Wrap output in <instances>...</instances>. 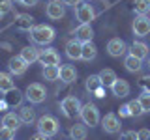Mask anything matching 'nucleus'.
<instances>
[{"label": "nucleus", "mask_w": 150, "mask_h": 140, "mask_svg": "<svg viewBox=\"0 0 150 140\" xmlns=\"http://www.w3.org/2000/svg\"><path fill=\"white\" fill-rule=\"evenodd\" d=\"M30 39L36 45H49L54 39V28L49 24H38L30 30Z\"/></svg>", "instance_id": "f257e3e1"}, {"label": "nucleus", "mask_w": 150, "mask_h": 140, "mask_svg": "<svg viewBox=\"0 0 150 140\" xmlns=\"http://www.w3.org/2000/svg\"><path fill=\"white\" fill-rule=\"evenodd\" d=\"M58 131H60V125H58V121H56L54 116L45 114L38 120V133L43 134V136L51 138V136H54V134H58Z\"/></svg>", "instance_id": "f03ea898"}, {"label": "nucleus", "mask_w": 150, "mask_h": 140, "mask_svg": "<svg viewBox=\"0 0 150 140\" xmlns=\"http://www.w3.org/2000/svg\"><path fill=\"white\" fill-rule=\"evenodd\" d=\"M79 116H81V120H83L84 125L96 127V125L100 123V110H98V106L94 105V103H86V105H83Z\"/></svg>", "instance_id": "7ed1b4c3"}, {"label": "nucleus", "mask_w": 150, "mask_h": 140, "mask_svg": "<svg viewBox=\"0 0 150 140\" xmlns=\"http://www.w3.org/2000/svg\"><path fill=\"white\" fill-rule=\"evenodd\" d=\"M81 106H83L81 101H79L75 95L64 97L62 103H60V108H62L64 116H66V118H69V120H73L75 116H79V112H81Z\"/></svg>", "instance_id": "20e7f679"}, {"label": "nucleus", "mask_w": 150, "mask_h": 140, "mask_svg": "<svg viewBox=\"0 0 150 140\" xmlns=\"http://www.w3.org/2000/svg\"><path fill=\"white\" fill-rule=\"evenodd\" d=\"M25 97L32 103V105H40V103H43L45 97H47L45 86H41L40 82L28 84V88H26V92H25Z\"/></svg>", "instance_id": "39448f33"}, {"label": "nucleus", "mask_w": 150, "mask_h": 140, "mask_svg": "<svg viewBox=\"0 0 150 140\" xmlns=\"http://www.w3.org/2000/svg\"><path fill=\"white\" fill-rule=\"evenodd\" d=\"M75 17H77V21L81 24H90L94 21V17H96V11L90 6V2H84V4H79L75 8Z\"/></svg>", "instance_id": "423d86ee"}, {"label": "nucleus", "mask_w": 150, "mask_h": 140, "mask_svg": "<svg viewBox=\"0 0 150 140\" xmlns=\"http://www.w3.org/2000/svg\"><path fill=\"white\" fill-rule=\"evenodd\" d=\"M107 52H109L112 58H120V56H124L128 52V45H126V41L120 39V37H112V39H109V43H107Z\"/></svg>", "instance_id": "0eeeda50"}, {"label": "nucleus", "mask_w": 150, "mask_h": 140, "mask_svg": "<svg viewBox=\"0 0 150 140\" xmlns=\"http://www.w3.org/2000/svg\"><path fill=\"white\" fill-rule=\"evenodd\" d=\"M45 13L49 19H53V21H58V19H62L66 15V6L62 0H51L49 4H47L45 8Z\"/></svg>", "instance_id": "6e6552de"}, {"label": "nucleus", "mask_w": 150, "mask_h": 140, "mask_svg": "<svg viewBox=\"0 0 150 140\" xmlns=\"http://www.w3.org/2000/svg\"><path fill=\"white\" fill-rule=\"evenodd\" d=\"M8 69H9V75H11V77H13V75H15V77H21V75L26 73L28 64L21 58V54H19V56H13V58H9Z\"/></svg>", "instance_id": "1a4fd4ad"}, {"label": "nucleus", "mask_w": 150, "mask_h": 140, "mask_svg": "<svg viewBox=\"0 0 150 140\" xmlns=\"http://www.w3.org/2000/svg\"><path fill=\"white\" fill-rule=\"evenodd\" d=\"M133 34L137 37H146L150 34V19L146 15H139L133 21Z\"/></svg>", "instance_id": "9d476101"}, {"label": "nucleus", "mask_w": 150, "mask_h": 140, "mask_svg": "<svg viewBox=\"0 0 150 140\" xmlns=\"http://www.w3.org/2000/svg\"><path fill=\"white\" fill-rule=\"evenodd\" d=\"M101 127H103L105 133H109V134L118 133V131H120V120H118V116L112 114V112L105 114V118L101 120Z\"/></svg>", "instance_id": "9b49d317"}, {"label": "nucleus", "mask_w": 150, "mask_h": 140, "mask_svg": "<svg viewBox=\"0 0 150 140\" xmlns=\"http://www.w3.org/2000/svg\"><path fill=\"white\" fill-rule=\"evenodd\" d=\"M41 65H58L60 64V54L56 52V49H45L40 52V60H38Z\"/></svg>", "instance_id": "f8f14e48"}, {"label": "nucleus", "mask_w": 150, "mask_h": 140, "mask_svg": "<svg viewBox=\"0 0 150 140\" xmlns=\"http://www.w3.org/2000/svg\"><path fill=\"white\" fill-rule=\"evenodd\" d=\"M81 52H83V43L77 41L75 37L66 43V56L69 60H81Z\"/></svg>", "instance_id": "ddd939ff"}, {"label": "nucleus", "mask_w": 150, "mask_h": 140, "mask_svg": "<svg viewBox=\"0 0 150 140\" xmlns=\"http://www.w3.org/2000/svg\"><path fill=\"white\" fill-rule=\"evenodd\" d=\"M148 52H150L148 45L143 43V41H133V43H131V47H129V54L135 56L137 60H141V62H143L144 58H148Z\"/></svg>", "instance_id": "4468645a"}, {"label": "nucleus", "mask_w": 150, "mask_h": 140, "mask_svg": "<svg viewBox=\"0 0 150 140\" xmlns=\"http://www.w3.org/2000/svg\"><path fill=\"white\" fill-rule=\"evenodd\" d=\"M111 90H112V95L118 97V99L128 97L129 95V82L124 80V78H116V82L111 86Z\"/></svg>", "instance_id": "2eb2a0df"}, {"label": "nucleus", "mask_w": 150, "mask_h": 140, "mask_svg": "<svg viewBox=\"0 0 150 140\" xmlns=\"http://www.w3.org/2000/svg\"><path fill=\"white\" fill-rule=\"evenodd\" d=\"M15 28L23 32H30L34 28V19L28 13H19V15H15Z\"/></svg>", "instance_id": "dca6fc26"}, {"label": "nucleus", "mask_w": 150, "mask_h": 140, "mask_svg": "<svg viewBox=\"0 0 150 140\" xmlns=\"http://www.w3.org/2000/svg\"><path fill=\"white\" fill-rule=\"evenodd\" d=\"M94 37V30L90 24H79L77 30H75V39L81 41V43H86V41H92Z\"/></svg>", "instance_id": "f3484780"}, {"label": "nucleus", "mask_w": 150, "mask_h": 140, "mask_svg": "<svg viewBox=\"0 0 150 140\" xmlns=\"http://www.w3.org/2000/svg\"><path fill=\"white\" fill-rule=\"evenodd\" d=\"M40 52H41V50H38L36 47L28 45V47H25V49L21 50V58L25 60L28 65H30V64H34V62H38V60H40Z\"/></svg>", "instance_id": "a211bd4d"}, {"label": "nucleus", "mask_w": 150, "mask_h": 140, "mask_svg": "<svg viewBox=\"0 0 150 140\" xmlns=\"http://www.w3.org/2000/svg\"><path fill=\"white\" fill-rule=\"evenodd\" d=\"M2 125L11 131H17L19 127H21V120H19V114H15V112H6L2 118Z\"/></svg>", "instance_id": "6ab92c4d"}, {"label": "nucleus", "mask_w": 150, "mask_h": 140, "mask_svg": "<svg viewBox=\"0 0 150 140\" xmlns=\"http://www.w3.org/2000/svg\"><path fill=\"white\" fill-rule=\"evenodd\" d=\"M19 120L21 123H26V125H32L36 121V112L32 106H21L19 108Z\"/></svg>", "instance_id": "aec40b11"}, {"label": "nucleus", "mask_w": 150, "mask_h": 140, "mask_svg": "<svg viewBox=\"0 0 150 140\" xmlns=\"http://www.w3.org/2000/svg\"><path fill=\"white\" fill-rule=\"evenodd\" d=\"M75 78H77V71H75L73 65H62L60 67V80L62 82L71 84V82H75Z\"/></svg>", "instance_id": "412c9836"}, {"label": "nucleus", "mask_w": 150, "mask_h": 140, "mask_svg": "<svg viewBox=\"0 0 150 140\" xmlns=\"http://www.w3.org/2000/svg\"><path fill=\"white\" fill-rule=\"evenodd\" d=\"M98 56V47L92 43V41H86V43H83V52H81V60L84 62H90Z\"/></svg>", "instance_id": "4be33fe9"}, {"label": "nucleus", "mask_w": 150, "mask_h": 140, "mask_svg": "<svg viewBox=\"0 0 150 140\" xmlns=\"http://www.w3.org/2000/svg\"><path fill=\"white\" fill-rule=\"evenodd\" d=\"M98 75H100V78H101L103 88H111L112 84L116 82V78H118V77H116V73L112 71V69H109V67H107V69H101Z\"/></svg>", "instance_id": "5701e85b"}, {"label": "nucleus", "mask_w": 150, "mask_h": 140, "mask_svg": "<svg viewBox=\"0 0 150 140\" xmlns=\"http://www.w3.org/2000/svg\"><path fill=\"white\" fill-rule=\"evenodd\" d=\"M86 125L84 123H75L69 127V138L71 140H84L86 138Z\"/></svg>", "instance_id": "b1692460"}, {"label": "nucleus", "mask_w": 150, "mask_h": 140, "mask_svg": "<svg viewBox=\"0 0 150 140\" xmlns=\"http://www.w3.org/2000/svg\"><path fill=\"white\" fill-rule=\"evenodd\" d=\"M11 90H15V82H13L11 75L0 71V92L8 93V92H11Z\"/></svg>", "instance_id": "393cba45"}, {"label": "nucleus", "mask_w": 150, "mask_h": 140, "mask_svg": "<svg viewBox=\"0 0 150 140\" xmlns=\"http://www.w3.org/2000/svg\"><path fill=\"white\" fill-rule=\"evenodd\" d=\"M124 65H126V69H128L129 73H139L141 67H143V62L137 60L135 56L128 54V56H126V60H124Z\"/></svg>", "instance_id": "a878e982"}, {"label": "nucleus", "mask_w": 150, "mask_h": 140, "mask_svg": "<svg viewBox=\"0 0 150 140\" xmlns=\"http://www.w3.org/2000/svg\"><path fill=\"white\" fill-rule=\"evenodd\" d=\"M23 97H25V95H23V93L15 88V90H11V92L6 93V103H8L9 106H17V105H21Z\"/></svg>", "instance_id": "bb28decb"}, {"label": "nucleus", "mask_w": 150, "mask_h": 140, "mask_svg": "<svg viewBox=\"0 0 150 140\" xmlns=\"http://www.w3.org/2000/svg\"><path fill=\"white\" fill-rule=\"evenodd\" d=\"M43 77H45V80H58L60 78V67L58 65H45Z\"/></svg>", "instance_id": "cd10ccee"}, {"label": "nucleus", "mask_w": 150, "mask_h": 140, "mask_svg": "<svg viewBox=\"0 0 150 140\" xmlns=\"http://www.w3.org/2000/svg\"><path fill=\"white\" fill-rule=\"evenodd\" d=\"M100 88H103V84H101V78H100V75H90V77L86 78V90L94 93V92H98Z\"/></svg>", "instance_id": "c85d7f7f"}, {"label": "nucleus", "mask_w": 150, "mask_h": 140, "mask_svg": "<svg viewBox=\"0 0 150 140\" xmlns=\"http://www.w3.org/2000/svg\"><path fill=\"white\" fill-rule=\"evenodd\" d=\"M133 11L137 13V15H146V13L150 11V4H148V0H135V4H133Z\"/></svg>", "instance_id": "c756f323"}, {"label": "nucleus", "mask_w": 150, "mask_h": 140, "mask_svg": "<svg viewBox=\"0 0 150 140\" xmlns=\"http://www.w3.org/2000/svg\"><path fill=\"white\" fill-rule=\"evenodd\" d=\"M141 108H143V112H150V93L148 92H143L141 95L137 97Z\"/></svg>", "instance_id": "7c9ffc66"}, {"label": "nucleus", "mask_w": 150, "mask_h": 140, "mask_svg": "<svg viewBox=\"0 0 150 140\" xmlns=\"http://www.w3.org/2000/svg\"><path fill=\"white\" fill-rule=\"evenodd\" d=\"M128 108L131 112V116H141V114H144L143 108H141V105H139V101L137 99H133V101H129L128 103Z\"/></svg>", "instance_id": "2f4dec72"}, {"label": "nucleus", "mask_w": 150, "mask_h": 140, "mask_svg": "<svg viewBox=\"0 0 150 140\" xmlns=\"http://www.w3.org/2000/svg\"><path fill=\"white\" fill-rule=\"evenodd\" d=\"M13 136H15V131L8 129V127H0V140H13Z\"/></svg>", "instance_id": "473e14b6"}, {"label": "nucleus", "mask_w": 150, "mask_h": 140, "mask_svg": "<svg viewBox=\"0 0 150 140\" xmlns=\"http://www.w3.org/2000/svg\"><path fill=\"white\" fill-rule=\"evenodd\" d=\"M11 9H13L11 0H0V17L6 15V13H9Z\"/></svg>", "instance_id": "72a5a7b5"}, {"label": "nucleus", "mask_w": 150, "mask_h": 140, "mask_svg": "<svg viewBox=\"0 0 150 140\" xmlns=\"http://www.w3.org/2000/svg\"><path fill=\"white\" fill-rule=\"evenodd\" d=\"M141 88H143V92H148L150 93V75H144L143 78H141Z\"/></svg>", "instance_id": "f704fd0d"}, {"label": "nucleus", "mask_w": 150, "mask_h": 140, "mask_svg": "<svg viewBox=\"0 0 150 140\" xmlns=\"http://www.w3.org/2000/svg\"><path fill=\"white\" fill-rule=\"evenodd\" d=\"M120 140H137V133L135 131H124L120 134Z\"/></svg>", "instance_id": "c9c22d12"}, {"label": "nucleus", "mask_w": 150, "mask_h": 140, "mask_svg": "<svg viewBox=\"0 0 150 140\" xmlns=\"http://www.w3.org/2000/svg\"><path fill=\"white\" fill-rule=\"evenodd\" d=\"M137 140H150V131H148V129L137 131Z\"/></svg>", "instance_id": "e433bc0d"}, {"label": "nucleus", "mask_w": 150, "mask_h": 140, "mask_svg": "<svg viewBox=\"0 0 150 140\" xmlns=\"http://www.w3.org/2000/svg\"><path fill=\"white\" fill-rule=\"evenodd\" d=\"M118 112H120V118H129V116H131V112H129V108H128V105H122Z\"/></svg>", "instance_id": "4c0bfd02"}, {"label": "nucleus", "mask_w": 150, "mask_h": 140, "mask_svg": "<svg viewBox=\"0 0 150 140\" xmlns=\"http://www.w3.org/2000/svg\"><path fill=\"white\" fill-rule=\"evenodd\" d=\"M64 2V6H79V4H81V0H62Z\"/></svg>", "instance_id": "58836bf2"}, {"label": "nucleus", "mask_w": 150, "mask_h": 140, "mask_svg": "<svg viewBox=\"0 0 150 140\" xmlns=\"http://www.w3.org/2000/svg\"><path fill=\"white\" fill-rule=\"evenodd\" d=\"M21 4H23V6H26V8H32V6H36V4H38V0H21Z\"/></svg>", "instance_id": "ea45409f"}, {"label": "nucleus", "mask_w": 150, "mask_h": 140, "mask_svg": "<svg viewBox=\"0 0 150 140\" xmlns=\"http://www.w3.org/2000/svg\"><path fill=\"white\" fill-rule=\"evenodd\" d=\"M30 140H49V138H47V136H43V134H40V133H38V134H32V136H30Z\"/></svg>", "instance_id": "a19ab883"}, {"label": "nucleus", "mask_w": 150, "mask_h": 140, "mask_svg": "<svg viewBox=\"0 0 150 140\" xmlns=\"http://www.w3.org/2000/svg\"><path fill=\"white\" fill-rule=\"evenodd\" d=\"M94 95H96L98 99H101V97H105V92H103V88H100L98 92H94Z\"/></svg>", "instance_id": "79ce46f5"}, {"label": "nucleus", "mask_w": 150, "mask_h": 140, "mask_svg": "<svg viewBox=\"0 0 150 140\" xmlns=\"http://www.w3.org/2000/svg\"><path fill=\"white\" fill-rule=\"evenodd\" d=\"M6 108H9V105L6 103V99H0V110H6Z\"/></svg>", "instance_id": "37998d69"}, {"label": "nucleus", "mask_w": 150, "mask_h": 140, "mask_svg": "<svg viewBox=\"0 0 150 140\" xmlns=\"http://www.w3.org/2000/svg\"><path fill=\"white\" fill-rule=\"evenodd\" d=\"M148 67H150V58H148Z\"/></svg>", "instance_id": "c03bdc74"}, {"label": "nucleus", "mask_w": 150, "mask_h": 140, "mask_svg": "<svg viewBox=\"0 0 150 140\" xmlns=\"http://www.w3.org/2000/svg\"><path fill=\"white\" fill-rule=\"evenodd\" d=\"M11 2H13V0H11ZM15 2H21V0H15Z\"/></svg>", "instance_id": "a18cd8bd"}, {"label": "nucleus", "mask_w": 150, "mask_h": 140, "mask_svg": "<svg viewBox=\"0 0 150 140\" xmlns=\"http://www.w3.org/2000/svg\"><path fill=\"white\" fill-rule=\"evenodd\" d=\"M86 2H92V0H86Z\"/></svg>", "instance_id": "49530a36"}, {"label": "nucleus", "mask_w": 150, "mask_h": 140, "mask_svg": "<svg viewBox=\"0 0 150 140\" xmlns=\"http://www.w3.org/2000/svg\"><path fill=\"white\" fill-rule=\"evenodd\" d=\"M148 4H150V0H148Z\"/></svg>", "instance_id": "de8ad7c7"}, {"label": "nucleus", "mask_w": 150, "mask_h": 140, "mask_svg": "<svg viewBox=\"0 0 150 140\" xmlns=\"http://www.w3.org/2000/svg\"><path fill=\"white\" fill-rule=\"evenodd\" d=\"M148 19H150V17H148Z\"/></svg>", "instance_id": "09e8293b"}]
</instances>
